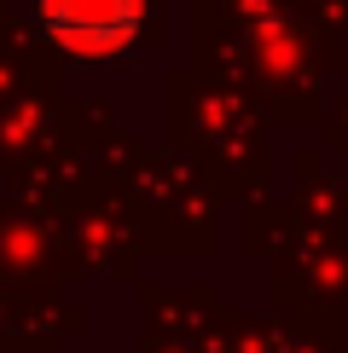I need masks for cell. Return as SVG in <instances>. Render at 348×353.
Masks as SVG:
<instances>
[{"mask_svg": "<svg viewBox=\"0 0 348 353\" xmlns=\"http://www.w3.org/2000/svg\"><path fill=\"white\" fill-rule=\"evenodd\" d=\"M41 23L70 52H116L139 23V0H41Z\"/></svg>", "mask_w": 348, "mask_h": 353, "instance_id": "1", "label": "cell"}]
</instances>
